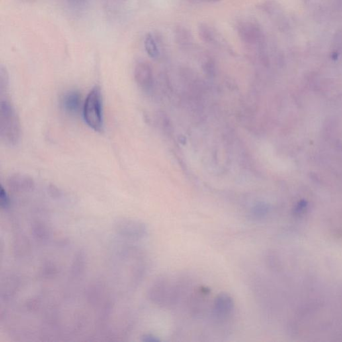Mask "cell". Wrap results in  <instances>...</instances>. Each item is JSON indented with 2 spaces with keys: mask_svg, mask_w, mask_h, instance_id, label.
<instances>
[{
  "mask_svg": "<svg viewBox=\"0 0 342 342\" xmlns=\"http://www.w3.org/2000/svg\"><path fill=\"white\" fill-rule=\"evenodd\" d=\"M83 115L88 126L96 132L103 129V108L101 90L96 86L90 91L85 100Z\"/></svg>",
  "mask_w": 342,
  "mask_h": 342,
  "instance_id": "7a4b0ae2",
  "label": "cell"
},
{
  "mask_svg": "<svg viewBox=\"0 0 342 342\" xmlns=\"http://www.w3.org/2000/svg\"><path fill=\"white\" fill-rule=\"evenodd\" d=\"M115 229L118 234L132 239H140L147 233L145 225L140 221L128 218L118 219L115 223Z\"/></svg>",
  "mask_w": 342,
  "mask_h": 342,
  "instance_id": "3957f363",
  "label": "cell"
},
{
  "mask_svg": "<svg viewBox=\"0 0 342 342\" xmlns=\"http://www.w3.org/2000/svg\"><path fill=\"white\" fill-rule=\"evenodd\" d=\"M8 183L12 190L18 192L31 191L34 187V181L31 178L20 174L10 176Z\"/></svg>",
  "mask_w": 342,
  "mask_h": 342,
  "instance_id": "52a82bcc",
  "label": "cell"
},
{
  "mask_svg": "<svg viewBox=\"0 0 342 342\" xmlns=\"http://www.w3.org/2000/svg\"><path fill=\"white\" fill-rule=\"evenodd\" d=\"M134 77L137 84L144 89L152 87L153 75L152 69L149 63L139 62L134 69Z\"/></svg>",
  "mask_w": 342,
  "mask_h": 342,
  "instance_id": "5b68a950",
  "label": "cell"
},
{
  "mask_svg": "<svg viewBox=\"0 0 342 342\" xmlns=\"http://www.w3.org/2000/svg\"><path fill=\"white\" fill-rule=\"evenodd\" d=\"M267 212V208L264 204H257L254 207L252 210L251 215L255 219H260L263 218Z\"/></svg>",
  "mask_w": 342,
  "mask_h": 342,
  "instance_id": "7c38bea8",
  "label": "cell"
},
{
  "mask_svg": "<svg viewBox=\"0 0 342 342\" xmlns=\"http://www.w3.org/2000/svg\"><path fill=\"white\" fill-rule=\"evenodd\" d=\"M237 32L239 38L245 44L259 46L265 43L263 32L255 22H241L237 26Z\"/></svg>",
  "mask_w": 342,
  "mask_h": 342,
  "instance_id": "277c9868",
  "label": "cell"
},
{
  "mask_svg": "<svg viewBox=\"0 0 342 342\" xmlns=\"http://www.w3.org/2000/svg\"><path fill=\"white\" fill-rule=\"evenodd\" d=\"M81 96L77 91H69L63 94L62 106L63 110L69 114H76L79 111L81 103Z\"/></svg>",
  "mask_w": 342,
  "mask_h": 342,
  "instance_id": "ba28073f",
  "label": "cell"
},
{
  "mask_svg": "<svg viewBox=\"0 0 342 342\" xmlns=\"http://www.w3.org/2000/svg\"><path fill=\"white\" fill-rule=\"evenodd\" d=\"M145 50L149 56L152 58H157L159 56V50L158 48L157 42L154 37L151 34H148L145 37Z\"/></svg>",
  "mask_w": 342,
  "mask_h": 342,
  "instance_id": "30bf717a",
  "label": "cell"
},
{
  "mask_svg": "<svg viewBox=\"0 0 342 342\" xmlns=\"http://www.w3.org/2000/svg\"><path fill=\"white\" fill-rule=\"evenodd\" d=\"M198 35L200 38L207 44H214L216 36L212 28L206 24H200L198 27Z\"/></svg>",
  "mask_w": 342,
  "mask_h": 342,
  "instance_id": "8fae6325",
  "label": "cell"
},
{
  "mask_svg": "<svg viewBox=\"0 0 342 342\" xmlns=\"http://www.w3.org/2000/svg\"><path fill=\"white\" fill-rule=\"evenodd\" d=\"M0 134L7 144L16 145L20 139V125L16 110L7 98L0 102Z\"/></svg>",
  "mask_w": 342,
  "mask_h": 342,
  "instance_id": "6da1fadb",
  "label": "cell"
},
{
  "mask_svg": "<svg viewBox=\"0 0 342 342\" xmlns=\"http://www.w3.org/2000/svg\"><path fill=\"white\" fill-rule=\"evenodd\" d=\"M204 1H218V0H204Z\"/></svg>",
  "mask_w": 342,
  "mask_h": 342,
  "instance_id": "9a60e30c",
  "label": "cell"
},
{
  "mask_svg": "<svg viewBox=\"0 0 342 342\" xmlns=\"http://www.w3.org/2000/svg\"><path fill=\"white\" fill-rule=\"evenodd\" d=\"M175 36L176 42L181 48H188L192 46L193 39L191 33L183 26L177 27L175 30Z\"/></svg>",
  "mask_w": 342,
  "mask_h": 342,
  "instance_id": "9c48e42d",
  "label": "cell"
},
{
  "mask_svg": "<svg viewBox=\"0 0 342 342\" xmlns=\"http://www.w3.org/2000/svg\"><path fill=\"white\" fill-rule=\"evenodd\" d=\"M0 204H1V208L3 209H7L10 206L9 196L2 186L1 191H0Z\"/></svg>",
  "mask_w": 342,
  "mask_h": 342,
  "instance_id": "4fadbf2b",
  "label": "cell"
},
{
  "mask_svg": "<svg viewBox=\"0 0 342 342\" xmlns=\"http://www.w3.org/2000/svg\"><path fill=\"white\" fill-rule=\"evenodd\" d=\"M234 308L233 298L227 294L218 295L214 302V313L219 318H225Z\"/></svg>",
  "mask_w": 342,
  "mask_h": 342,
  "instance_id": "8992f818",
  "label": "cell"
},
{
  "mask_svg": "<svg viewBox=\"0 0 342 342\" xmlns=\"http://www.w3.org/2000/svg\"><path fill=\"white\" fill-rule=\"evenodd\" d=\"M143 341H148V342H156L159 341V339L157 338L155 335L151 334L145 335L143 337Z\"/></svg>",
  "mask_w": 342,
  "mask_h": 342,
  "instance_id": "5bb4252c",
  "label": "cell"
}]
</instances>
